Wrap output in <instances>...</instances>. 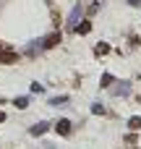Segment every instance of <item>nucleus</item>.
<instances>
[{
  "label": "nucleus",
  "mask_w": 141,
  "mask_h": 149,
  "mask_svg": "<svg viewBox=\"0 0 141 149\" xmlns=\"http://www.w3.org/2000/svg\"><path fill=\"white\" fill-rule=\"evenodd\" d=\"M3 120H5V113H3V110H0V123H3Z\"/></svg>",
  "instance_id": "17"
},
{
  "label": "nucleus",
  "mask_w": 141,
  "mask_h": 149,
  "mask_svg": "<svg viewBox=\"0 0 141 149\" xmlns=\"http://www.w3.org/2000/svg\"><path fill=\"white\" fill-rule=\"evenodd\" d=\"M68 102V94H60V97H52L50 100V105H55V107H60V105H65Z\"/></svg>",
  "instance_id": "10"
},
{
  "label": "nucleus",
  "mask_w": 141,
  "mask_h": 149,
  "mask_svg": "<svg viewBox=\"0 0 141 149\" xmlns=\"http://www.w3.org/2000/svg\"><path fill=\"white\" fill-rule=\"evenodd\" d=\"M60 42V31H52V34H47L44 39H42V45H44V50H50V47H55Z\"/></svg>",
  "instance_id": "2"
},
{
  "label": "nucleus",
  "mask_w": 141,
  "mask_h": 149,
  "mask_svg": "<svg viewBox=\"0 0 141 149\" xmlns=\"http://www.w3.org/2000/svg\"><path fill=\"white\" fill-rule=\"evenodd\" d=\"M39 50H44V45H42V39H37V42H31V45L26 47V52H29V55H34V52H39Z\"/></svg>",
  "instance_id": "7"
},
{
  "label": "nucleus",
  "mask_w": 141,
  "mask_h": 149,
  "mask_svg": "<svg viewBox=\"0 0 141 149\" xmlns=\"http://www.w3.org/2000/svg\"><path fill=\"white\" fill-rule=\"evenodd\" d=\"M81 16H84V8H81V3H76L73 10H71V16H68V29H76V24L81 21Z\"/></svg>",
  "instance_id": "1"
},
{
  "label": "nucleus",
  "mask_w": 141,
  "mask_h": 149,
  "mask_svg": "<svg viewBox=\"0 0 141 149\" xmlns=\"http://www.w3.org/2000/svg\"><path fill=\"white\" fill-rule=\"evenodd\" d=\"M73 31H78V34H89V31H92V24H89V21L76 24V29H73Z\"/></svg>",
  "instance_id": "8"
},
{
  "label": "nucleus",
  "mask_w": 141,
  "mask_h": 149,
  "mask_svg": "<svg viewBox=\"0 0 141 149\" xmlns=\"http://www.w3.org/2000/svg\"><path fill=\"white\" fill-rule=\"evenodd\" d=\"M128 128H131V131H141V118L139 115H133V118L128 120Z\"/></svg>",
  "instance_id": "9"
},
{
  "label": "nucleus",
  "mask_w": 141,
  "mask_h": 149,
  "mask_svg": "<svg viewBox=\"0 0 141 149\" xmlns=\"http://www.w3.org/2000/svg\"><path fill=\"white\" fill-rule=\"evenodd\" d=\"M113 94H115V97H128V94H131V84H128V81H120V84L113 89Z\"/></svg>",
  "instance_id": "3"
},
{
  "label": "nucleus",
  "mask_w": 141,
  "mask_h": 149,
  "mask_svg": "<svg viewBox=\"0 0 141 149\" xmlns=\"http://www.w3.org/2000/svg\"><path fill=\"white\" fill-rule=\"evenodd\" d=\"M113 81H115V79H113V73H105V76H102V86H105V89H107Z\"/></svg>",
  "instance_id": "13"
},
{
  "label": "nucleus",
  "mask_w": 141,
  "mask_h": 149,
  "mask_svg": "<svg viewBox=\"0 0 141 149\" xmlns=\"http://www.w3.org/2000/svg\"><path fill=\"white\" fill-rule=\"evenodd\" d=\"M128 3H131L133 8H139V5H141V0H128Z\"/></svg>",
  "instance_id": "16"
},
{
  "label": "nucleus",
  "mask_w": 141,
  "mask_h": 149,
  "mask_svg": "<svg viewBox=\"0 0 141 149\" xmlns=\"http://www.w3.org/2000/svg\"><path fill=\"white\" fill-rule=\"evenodd\" d=\"M42 89H44V86H42V84H37V81L31 84V92H34V94H37V92H42Z\"/></svg>",
  "instance_id": "15"
},
{
  "label": "nucleus",
  "mask_w": 141,
  "mask_h": 149,
  "mask_svg": "<svg viewBox=\"0 0 141 149\" xmlns=\"http://www.w3.org/2000/svg\"><path fill=\"white\" fill-rule=\"evenodd\" d=\"M47 128H50V123H44V120H42V123H34V126L29 128V134H31V136H42Z\"/></svg>",
  "instance_id": "6"
},
{
  "label": "nucleus",
  "mask_w": 141,
  "mask_h": 149,
  "mask_svg": "<svg viewBox=\"0 0 141 149\" xmlns=\"http://www.w3.org/2000/svg\"><path fill=\"white\" fill-rule=\"evenodd\" d=\"M92 113H94V115H105V105H99V102L92 105Z\"/></svg>",
  "instance_id": "14"
},
{
  "label": "nucleus",
  "mask_w": 141,
  "mask_h": 149,
  "mask_svg": "<svg viewBox=\"0 0 141 149\" xmlns=\"http://www.w3.org/2000/svg\"><path fill=\"white\" fill-rule=\"evenodd\" d=\"M13 60H18V52L10 50V47H5V50L0 52V63H13Z\"/></svg>",
  "instance_id": "5"
},
{
  "label": "nucleus",
  "mask_w": 141,
  "mask_h": 149,
  "mask_svg": "<svg viewBox=\"0 0 141 149\" xmlns=\"http://www.w3.org/2000/svg\"><path fill=\"white\" fill-rule=\"evenodd\" d=\"M13 105H16L18 110H26V107H29V97H18V100H16Z\"/></svg>",
  "instance_id": "12"
},
{
  "label": "nucleus",
  "mask_w": 141,
  "mask_h": 149,
  "mask_svg": "<svg viewBox=\"0 0 141 149\" xmlns=\"http://www.w3.org/2000/svg\"><path fill=\"white\" fill-rule=\"evenodd\" d=\"M94 52H97V55H107V52H110V45H105V42H99V45L94 47Z\"/></svg>",
  "instance_id": "11"
},
{
  "label": "nucleus",
  "mask_w": 141,
  "mask_h": 149,
  "mask_svg": "<svg viewBox=\"0 0 141 149\" xmlns=\"http://www.w3.org/2000/svg\"><path fill=\"white\" fill-rule=\"evenodd\" d=\"M0 102H3V100H0Z\"/></svg>",
  "instance_id": "18"
},
{
  "label": "nucleus",
  "mask_w": 141,
  "mask_h": 149,
  "mask_svg": "<svg viewBox=\"0 0 141 149\" xmlns=\"http://www.w3.org/2000/svg\"><path fill=\"white\" fill-rule=\"evenodd\" d=\"M55 131H58L60 136H71V120H65V118L58 120V123H55Z\"/></svg>",
  "instance_id": "4"
}]
</instances>
